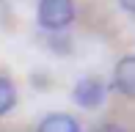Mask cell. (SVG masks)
I'll return each instance as SVG.
<instances>
[{"mask_svg": "<svg viewBox=\"0 0 135 132\" xmlns=\"http://www.w3.org/2000/svg\"><path fill=\"white\" fill-rule=\"evenodd\" d=\"M36 19L44 31H64L75 19V3L72 0H41Z\"/></svg>", "mask_w": 135, "mask_h": 132, "instance_id": "6da1fadb", "label": "cell"}, {"mask_svg": "<svg viewBox=\"0 0 135 132\" xmlns=\"http://www.w3.org/2000/svg\"><path fill=\"white\" fill-rule=\"evenodd\" d=\"M105 94H108V88H105V83H99L97 77H85V80H80L75 85V102L80 107H99L102 102H105Z\"/></svg>", "mask_w": 135, "mask_h": 132, "instance_id": "7a4b0ae2", "label": "cell"}, {"mask_svg": "<svg viewBox=\"0 0 135 132\" xmlns=\"http://www.w3.org/2000/svg\"><path fill=\"white\" fill-rule=\"evenodd\" d=\"M113 85L124 97L135 99V55H124L113 69Z\"/></svg>", "mask_w": 135, "mask_h": 132, "instance_id": "3957f363", "label": "cell"}, {"mask_svg": "<svg viewBox=\"0 0 135 132\" xmlns=\"http://www.w3.org/2000/svg\"><path fill=\"white\" fill-rule=\"evenodd\" d=\"M39 132H80V124L69 113H52V116L41 118Z\"/></svg>", "mask_w": 135, "mask_h": 132, "instance_id": "277c9868", "label": "cell"}, {"mask_svg": "<svg viewBox=\"0 0 135 132\" xmlns=\"http://www.w3.org/2000/svg\"><path fill=\"white\" fill-rule=\"evenodd\" d=\"M14 105H17V88H14V83H11L8 77H0V116H6Z\"/></svg>", "mask_w": 135, "mask_h": 132, "instance_id": "5b68a950", "label": "cell"}, {"mask_svg": "<svg viewBox=\"0 0 135 132\" xmlns=\"http://www.w3.org/2000/svg\"><path fill=\"white\" fill-rule=\"evenodd\" d=\"M97 132H127L124 127H119V124H105V127H99Z\"/></svg>", "mask_w": 135, "mask_h": 132, "instance_id": "8992f818", "label": "cell"}, {"mask_svg": "<svg viewBox=\"0 0 135 132\" xmlns=\"http://www.w3.org/2000/svg\"><path fill=\"white\" fill-rule=\"evenodd\" d=\"M121 3V8H127L130 14H135V0H119Z\"/></svg>", "mask_w": 135, "mask_h": 132, "instance_id": "52a82bcc", "label": "cell"}]
</instances>
